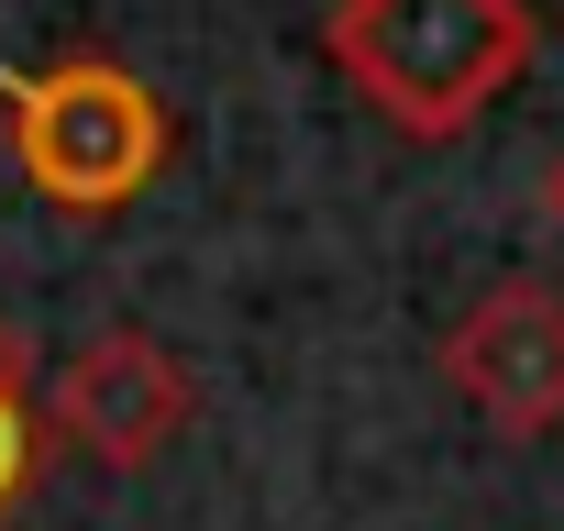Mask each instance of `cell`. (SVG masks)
I'll return each instance as SVG.
<instances>
[{
    "instance_id": "cell-1",
    "label": "cell",
    "mask_w": 564,
    "mask_h": 531,
    "mask_svg": "<svg viewBox=\"0 0 564 531\" xmlns=\"http://www.w3.org/2000/svg\"><path fill=\"white\" fill-rule=\"evenodd\" d=\"M322 56L344 67V89L410 133V144H454L498 111V89L531 78L542 56V12L531 0H333Z\"/></svg>"
},
{
    "instance_id": "cell-2",
    "label": "cell",
    "mask_w": 564,
    "mask_h": 531,
    "mask_svg": "<svg viewBox=\"0 0 564 531\" xmlns=\"http://www.w3.org/2000/svg\"><path fill=\"white\" fill-rule=\"evenodd\" d=\"M0 144H12V177L45 210L111 221V210H133L177 166V111L122 56L78 45L56 67H12V78H0Z\"/></svg>"
},
{
    "instance_id": "cell-3",
    "label": "cell",
    "mask_w": 564,
    "mask_h": 531,
    "mask_svg": "<svg viewBox=\"0 0 564 531\" xmlns=\"http://www.w3.org/2000/svg\"><path fill=\"white\" fill-rule=\"evenodd\" d=\"M56 443L89 454L100 476H144L155 454L188 443L199 421V377L177 366V344H155L144 322H100L67 366H56Z\"/></svg>"
},
{
    "instance_id": "cell-4",
    "label": "cell",
    "mask_w": 564,
    "mask_h": 531,
    "mask_svg": "<svg viewBox=\"0 0 564 531\" xmlns=\"http://www.w3.org/2000/svg\"><path fill=\"white\" fill-rule=\"evenodd\" d=\"M443 388L509 443L564 432V289H542V278L476 289L443 333Z\"/></svg>"
},
{
    "instance_id": "cell-5",
    "label": "cell",
    "mask_w": 564,
    "mask_h": 531,
    "mask_svg": "<svg viewBox=\"0 0 564 531\" xmlns=\"http://www.w3.org/2000/svg\"><path fill=\"white\" fill-rule=\"evenodd\" d=\"M56 465V421H45V377H34V333L0 311V520H12Z\"/></svg>"
},
{
    "instance_id": "cell-6",
    "label": "cell",
    "mask_w": 564,
    "mask_h": 531,
    "mask_svg": "<svg viewBox=\"0 0 564 531\" xmlns=\"http://www.w3.org/2000/svg\"><path fill=\"white\" fill-rule=\"evenodd\" d=\"M542 221L564 232V155H553V177H542Z\"/></svg>"
}]
</instances>
